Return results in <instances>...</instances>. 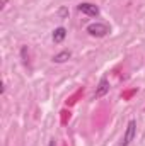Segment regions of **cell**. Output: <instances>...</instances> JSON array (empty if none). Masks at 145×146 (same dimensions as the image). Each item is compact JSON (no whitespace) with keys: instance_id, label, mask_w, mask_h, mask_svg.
Wrapping results in <instances>:
<instances>
[{"instance_id":"cell-1","label":"cell","mask_w":145,"mask_h":146,"mask_svg":"<svg viewBox=\"0 0 145 146\" xmlns=\"http://www.w3.org/2000/svg\"><path fill=\"white\" fill-rule=\"evenodd\" d=\"M87 33L94 37H104L109 33V27L103 22H94V24L87 26Z\"/></svg>"},{"instance_id":"cell-2","label":"cell","mask_w":145,"mask_h":146,"mask_svg":"<svg viewBox=\"0 0 145 146\" xmlns=\"http://www.w3.org/2000/svg\"><path fill=\"white\" fill-rule=\"evenodd\" d=\"M135 129H137V122H135V121H130L128 126H126V129H125V134H123V139H121L119 146H128L133 141V138H135Z\"/></svg>"},{"instance_id":"cell-3","label":"cell","mask_w":145,"mask_h":146,"mask_svg":"<svg viewBox=\"0 0 145 146\" xmlns=\"http://www.w3.org/2000/svg\"><path fill=\"white\" fill-rule=\"evenodd\" d=\"M79 12L91 15V17H96V15H99V7L96 3H91V2H82L79 5Z\"/></svg>"},{"instance_id":"cell-4","label":"cell","mask_w":145,"mask_h":146,"mask_svg":"<svg viewBox=\"0 0 145 146\" xmlns=\"http://www.w3.org/2000/svg\"><path fill=\"white\" fill-rule=\"evenodd\" d=\"M108 92H109V82H108V78H103V80L99 82L96 92H94V99H101V97H104Z\"/></svg>"},{"instance_id":"cell-5","label":"cell","mask_w":145,"mask_h":146,"mask_svg":"<svg viewBox=\"0 0 145 146\" xmlns=\"http://www.w3.org/2000/svg\"><path fill=\"white\" fill-rule=\"evenodd\" d=\"M67 37V29L65 27H56L55 31H53V36H51V39H53V42H62L63 39Z\"/></svg>"},{"instance_id":"cell-6","label":"cell","mask_w":145,"mask_h":146,"mask_svg":"<svg viewBox=\"0 0 145 146\" xmlns=\"http://www.w3.org/2000/svg\"><path fill=\"white\" fill-rule=\"evenodd\" d=\"M70 56H72V53H70L68 49H65V51L56 53V54L53 56V61H55V63H65V61L70 60Z\"/></svg>"},{"instance_id":"cell-7","label":"cell","mask_w":145,"mask_h":146,"mask_svg":"<svg viewBox=\"0 0 145 146\" xmlns=\"http://www.w3.org/2000/svg\"><path fill=\"white\" fill-rule=\"evenodd\" d=\"M50 146H55V139H51V143H50Z\"/></svg>"}]
</instances>
